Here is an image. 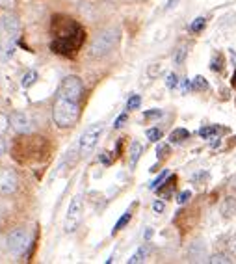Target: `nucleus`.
Here are the masks:
<instances>
[{
    "label": "nucleus",
    "mask_w": 236,
    "mask_h": 264,
    "mask_svg": "<svg viewBox=\"0 0 236 264\" xmlns=\"http://www.w3.org/2000/svg\"><path fill=\"white\" fill-rule=\"evenodd\" d=\"M78 114H80V106H78V101H73L69 97H64V95H58L56 104H54V110H52V119L60 128H67V126H73L78 119Z\"/></svg>",
    "instance_id": "f257e3e1"
},
{
    "label": "nucleus",
    "mask_w": 236,
    "mask_h": 264,
    "mask_svg": "<svg viewBox=\"0 0 236 264\" xmlns=\"http://www.w3.org/2000/svg\"><path fill=\"white\" fill-rule=\"evenodd\" d=\"M119 37H121L119 28H108V30H104V32H101V34L93 39L91 47H89V56L91 58L106 56V54L114 51V47L119 43Z\"/></svg>",
    "instance_id": "f03ea898"
},
{
    "label": "nucleus",
    "mask_w": 236,
    "mask_h": 264,
    "mask_svg": "<svg viewBox=\"0 0 236 264\" xmlns=\"http://www.w3.org/2000/svg\"><path fill=\"white\" fill-rule=\"evenodd\" d=\"M103 130H104L103 123H93V125H89L84 130V134L80 136V142H78V153H80V156L86 158V156L91 155L93 149L97 147V142L101 138Z\"/></svg>",
    "instance_id": "7ed1b4c3"
},
{
    "label": "nucleus",
    "mask_w": 236,
    "mask_h": 264,
    "mask_svg": "<svg viewBox=\"0 0 236 264\" xmlns=\"http://www.w3.org/2000/svg\"><path fill=\"white\" fill-rule=\"evenodd\" d=\"M82 219V197L80 195H75L69 201V207H67V214H65V222H64V231L65 233H75L80 225Z\"/></svg>",
    "instance_id": "20e7f679"
},
{
    "label": "nucleus",
    "mask_w": 236,
    "mask_h": 264,
    "mask_svg": "<svg viewBox=\"0 0 236 264\" xmlns=\"http://www.w3.org/2000/svg\"><path fill=\"white\" fill-rule=\"evenodd\" d=\"M30 244V233L26 229L12 231L6 238V246L13 255H23Z\"/></svg>",
    "instance_id": "39448f33"
},
{
    "label": "nucleus",
    "mask_w": 236,
    "mask_h": 264,
    "mask_svg": "<svg viewBox=\"0 0 236 264\" xmlns=\"http://www.w3.org/2000/svg\"><path fill=\"white\" fill-rule=\"evenodd\" d=\"M19 30H21V26H19V21L15 15L6 13V15L0 17V34H2L0 35V41H13L15 43Z\"/></svg>",
    "instance_id": "423d86ee"
},
{
    "label": "nucleus",
    "mask_w": 236,
    "mask_h": 264,
    "mask_svg": "<svg viewBox=\"0 0 236 264\" xmlns=\"http://www.w3.org/2000/svg\"><path fill=\"white\" fill-rule=\"evenodd\" d=\"M82 92H84V86H82V80L78 76H65L64 80H62L60 90H58V95L69 97L73 101H80Z\"/></svg>",
    "instance_id": "0eeeda50"
},
{
    "label": "nucleus",
    "mask_w": 236,
    "mask_h": 264,
    "mask_svg": "<svg viewBox=\"0 0 236 264\" xmlns=\"http://www.w3.org/2000/svg\"><path fill=\"white\" fill-rule=\"evenodd\" d=\"M17 188V175L12 169H0V194H12Z\"/></svg>",
    "instance_id": "6e6552de"
},
{
    "label": "nucleus",
    "mask_w": 236,
    "mask_h": 264,
    "mask_svg": "<svg viewBox=\"0 0 236 264\" xmlns=\"http://www.w3.org/2000/svg\"><path fill=\"white\" fill-rule=\"evenodd\" d=\"M10 121H12L13 128L17 132H21V134H28V132H32V128H34L30 115L24 114V112H15V114H12Z\"/></svg>",
    "instance_id": "1a4fd4ad"
},
{
    "label": "nucleus",
    "mask_w": 236,
    "mask_h": 264,
    "mask_svg": "<svg viewBox=\"0 0 236 264\" xmlns=\"http://www.w3.org/2000/svg\"><path fill=\"white\" fill-rule=\"evenodd\" d=\"M141 151H144V147H141V144L139 142H132L130 144V153H128V158H130V166H136V162L139 160V156H141Z\"/></svg>",
    "instance_id": "9d476101"
},
{
    "label": "nucleus",
    "mask_w": 236,
    "mask_h": 264,
    "mask_svg": "<svg viewBox=\"0 0 236 264\" xmlns=\"http://www.w3.org/2000/svg\"><path fill=\"white\" fill-rule=\"evenodd\" d=\"M221 214L223 216H234L236 214V199L234 197H227L221 205Z\"/></svg>",
    "instance_id": "9b49d317"
},
{
    "label": "nucleus",
    "mask_w": 236,
    "mask_h": 264,
    "mask_svg": "<svg viewBox=\"0 0 236 264\" xmlns=\"http://www.w3.org/2000/svg\"><path fill=\"white\" fill-rule=\"evenodd\" d=\"M188 136H190V132L186 130V128H175V130L169 134V140H171V144H180V142H184Z\"/></svg>",
    "instance_id": "f8f14e48"
},
{
    "label": "nucleus",
    "mask_w": 236,
    "mask_h": 264,
    "mask_svg": "<svg viewBox=\"0 0 236 264\" xmlns=\"http://www.w3.org/2000/svg\"><path fill=\"white\" fill-rule=\"evenodd\" d=\"M192 90H196V92H205L208 90V82L205 76H196L194 80H192Z\"/></svg>",
    "instance_id": "ddd939ff"
},
{
    "label": "nucleus",
    "mask_w": 236,
    "mask_h": 264,
    "mask_svg": "<svg viewBox=\"0 0 236 264\" xmlns=\"http://www.w3.org/2000/svg\"><path fill=\"white\" fill-rule=\"evenodd\" d=\"M147 251H149V249H147V246H141L138 251L134 253L132 257L128 258V262H130V264H134V262H144L145 257H147Z\"/></svg>",
    "instance_id": "4468645a"
},
{
    "label": "nucleus",
    "mask_w": 236,
    "mask_h": 264,
    "mask_svg": "<svg viewBox=\"0 0 236 264\" xmlns=\"http://www.w3.org/2000/svg\"><path fill=\"white\" fill-rule=\"evenodd\" d=\"M130 218H132V214H130V210H127V212H125V214H123V216H121V218H119V222L115 224L114 231H112V235H115L117 231H121L123 227H125V225H127L128 222H130Z\"/></svg>",
    "instance_id": "2eb2a0df"
},
{
    "label": "nucleus",
    "mask_w": 236,
    "mask_h": 264,
    "mask_svg": "<svg viewBox=\"0 0 236 264\" xmlns=\"http://www.w3.org/2000/svg\"><path fill=\"white\" fill-rule=\"evenodd\" d=\"M35 80H37V73H35V71H28V73L23 76L21 84H23V87H30V86H34Z\"/></svg>",
    "instance_id": "dca6fc26"
},
{
    "label": "nucleus",
    "mask_w": 236,
    "mask_h": 264,
    "mask_svg": "<svg viewBox=\"0 0 236 264\" xmlns=\"http://www.w3.org/2000/svg\"><path fill=\"white\" fill-rule=\"evenodd\" d=\"M219 130H221V128H218V126H203L201 130H199V136H203V138H210L214 134H218Z\"/></svg>",
    "instance_id": "f3484780"
},
{
    "label": "nucleus",
    "mask_w": 236,
    "mask_h": 264,
    "mask_svg": "<svg viewBox=\"0 0 236 264\" xmlns=\"http://www.w3.org/2000/svg\"><path fill=\"white\" fill-rule=\"evenodd\" d=\"M167 177H169V171H167V169H164V171H162L160 175H158V177H156L155 181L151 183L149 188H151V190H156V188H158V186H160L162 183H164V181H166Z\"/></svg>",
    "instance_id": "a211bd4d"
},
{
    "label": "nucleus",
    "mask_w": 236,
    "mask_h": 264,
    "mask_svg": "<svg viewBox=\"0 0 236 264\" xmlns=\"http://www.w3.org/2000/svg\"><path fill=\"white\" fill-rule=\"evenodd\" d=\"M221 67H223V56H221V54H216V56L212 58V62H210V69L221 71Z\"/></svg>",
    "instance_id": "6ab92c4d"
},
{
    "label": "nucleus",
    "mask_w": 236,
    "mask_h": 264,
    "mask_svg": "<svg viewBox=\"0 0 236 264\" xmlns=\"http://www.w3.org/2000/svg\"><path fill=\"white\" fill-rule=\"evenodd\" d=\"M205 24H207V19L205 17H197L194 23H192V32H203V28H205Z\"/></svg>",
    "instance_id": "aec40b11"
},
{
    "label": "nucleus",
    "mask_w": 236,
    "mask_h": 264,
    "mask_svg": "<svg viewBox=\"0 0 236 264\" xmlns=\"http://www.w3.org/2000/svg\"><path fill=\"white\" fill-rule=\"evenodd\" d=\"M166 86L169 87V90L177 87V86H179V76L175 75V73H169V75L166 76Z\"/></svg>",
    "instance_id": "412c9836"
},
{
    "label": "nucleus",
    "mask_w": 236,
    "mask_h": 264,
    "mask_svg": "<svg viewBox=\"0 0 236 264\" xmlns=\"http://www.w3.org/2000/svg\"><path fill=\"white\" fill-rule=\"evenodd\" d=\"M210 262L212 264H227V262H230V258L227 257V255H223V253H218V255H212V257H210Z\"/></svg>",
    "instance_id": "4be33fe9"
},
{
    "label": "nucleus",
    "mask_w": 236,
    "mask_h": 264,
    "mask_svg": "<svg viewBox=\"0 0 236 264\" xmlns=\"http://www.w3.org/2000/svg\"><path fill=\"white\" fill-rule=\"evenodd\" d=\"M141 104V97L139 95H132V97L128 99V103H127V108L128 110H136Z\"/></svg>",
    "instance_id": "5701e85b"
},
{
    "label": "nucleus",
    "mask_w": 236,
    "mask_h": 264,
    "mask_svg": "<svg viewBox=\"0 0 236 264\" xmlns=\"http://www.w3.org/2000/svg\"><path fill=\"white\" fill-rule=\"evenodd\" d=\"M147 138H149L151 142H158V140L162 138V130H158V128H149V130H147Z\"/></svg>",
    "instance_id": "b1692460"
},
{
    "label": "nucleus",
    "mask_w": 236,
    "mask_h": 264,
    "mask_svg": "<svg viewBox=\"0 0 236 264\" xmlns=\"http://www.w3.org/2000/svg\"><path fill=\"white\" fill-rule=\"evenodd\" d=\"M186 47H180V49H177V54H175V63H182L186 58Z\"/></svg>",
    "instance_id": "393cba45"
},
{
    "label": "nucleus",
    "mask_w": 236,
    "mask_h": 264,
    "mask_svg": "<svg viewBox=\"0 0 236 264\" xmlns=\"http://www.w3.org/2000/svg\"><path fill=\"white\" fill-rule=\"evenodd\" d=\"M190 197H192V192H190V190H184L182 194H179V197H177V201H179V205H186Z\"/></svg>",
    "instance_id": "a878e982"
},
{
    "label": "nucleus",
    "mask_w": 236,
    "mask_h": 264,
    "mask_svg": "<svg viewBox=\"0 0 236 264\" xmlns=\"http://www.w3.org/2000/svg\"><path fill=\"white\" fill-rule=\"evenodd\" d=\"M167 153H169V145H166V144L158 145V149H156V155H158V158H164Z\"/></svg>",
    "instance_id": "bb28decb"
},
{
    "label": "nucleus",
    "mask_w": 236,
    "mask_h": 264,
    "mask_svg": "<svg viewBox=\"0 0 236 264\" xmlns=\"http://www.w3.org/2000/svg\"><path fill=\"white\" fill-rule=\"evenodd\" d=\"M8 128V117L6 115H2L0 114V136L4 134V130Z\"/></svg>",
    "instance_id": "cd10ccee"
},
{
    "label": "nucleus",
    "mask_w": 236,
    "mask_h": 264,
    "mask_svg": "<svg viewBox=\"0 0 236 264\" xmlns=\"http://www.w3.org/2000/svg\"><path fill=\"white\" fill-rule=\"evenodd\" d=\"M127 121V114H123V115H119L117 119H115V123H114V126L115 128H119V126H123V123Z\"/></svg>",
    "instance_id": "c85d7f7f"
},
{
    "label": "nucleus",
    "mask_w": 236,
    "mask_h": 264,
    "mask_svg": "<svg viewBox=\"0 0 236 264\" xmlns=\"http://www.w3.org/2000/svg\"><path fill=\"white\" fill-rule=\"evenodd\" d=\"M145 117H160L162 115V110H149V112H145Z\"/></svg>",
    "instance_id": "c756f323"
},
{
    "label": "nucleus",
    "mask_w": 236,
    "mask_h": 264,
    "mask_svg": "<svg viewBox=\"0 0 236 264\" xmlns=\"http://www.w3.org/2000/svg\"><path fill=\"white\" fill-rule=\"evenodd\" d=\"M153 210H155V212H162V210H164V203H162V201H155V205H153Z\"/></svg>",
    "instance_id": "7c9ffc66"
},
{
    "label": "nucleus",
    "mask_w": 236,
    "mask_h": 264,
    "mask_svg": "<svg viewBox=\"0 0 236 264\" xmlns=\"http://www.w3.org/2000/svg\"><path fill=\"white\" fill-rule=\"evenodd\" d=\"M15 4V0H0V6L2 8H12Z\"/></svg>",
    "instance_id": "2f4dec72"
},
{
    "label": "nucleus",
    "mask_w": 236,
    "mask_h": 264,
    "mask_svg": "<svg viewBox=\"0 0 236 264\" xmlns=\"http://www.w3.org/2000/svg\"><path fill=\"white\" fill-rule=\"evenodd\" d=\"M4 151H6V144H4L2 140H0V156L4 155Z\"/></svg>",
    "instance_id": "473e14b6"
},
{
    "label": "nucleus",
    "mask_w": 236,
    "mask_h": 264,
    "mask_svg": "<svg viewBox=\"0 0 236 264\" xmlns=\"http://www.w3.org/2000/svg\"><path fill=\"white\" fill-rule=\"evenodd\" d=\"M230 249H232V253H236V236L230 240Z\"/></svg>",
    "instance_id": "72a5a7b5"
},
{
    "label": "nucleus",
    "mask_w": 236,
    "mask_h": 264,
    "mask_svg": "<svg viewBox=\"0 0 236 264\" xmlns=\"http://www.w3.org/2000/svg\"><path fill=\"white\" fill-rule=\"evenodd\" d=\"M151 236H153V229H147L145 231V240H149Z\"/></svg>",
    "instance_id": "f704fd0d"
},
{
    "label": "nucleus",
    "mask_w": 236,
    "mask_h": 264,
    "mask_svg": "<svg viewBox=\"0 0 236 264\" xmlns=\"http://www.w3.org/2000/svg\"><path fill=\"white\" fill-rule=\"evenodd\" d=\"M230 184H232V188H236V175L232 177V181H230Z\"/></svg>",
    "instance_id": "c9c22d12"
}]
</instances>
